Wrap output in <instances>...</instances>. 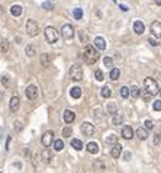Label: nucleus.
<instances>
[{
	"instance_id": "37998d69",
	"label": "nucleus",
	"mask_w": 161,
	"mask_h": 173,
	"mask_svg": "<svg viewBox=\"0 0 161 173\" xmlns=\"http://www.w3.org/2000/svg\"><path fill=\"white\" fill-rule=\"evenodd\" d=\"M152 108H154V111H161V101H154Z\"/></svg>"
},
{
	"instance_id": "c85d7f7f",
	"label": "nucleus",
	"mask_w": 161,
	"mask_h": 173,
	"mask_svg": "<svg viewBox=\"0 0 161 173\" xmlns=\"http://www.w3.org/2000/svg\"><path fill=\"white\" fill-rule=\"evenodd\" d=\"M78 37H80L81 44H87L89 42V35H87L86 31H78Z\"/></svg>"
},
{
	"instance_id": "58836bf2",
	"label": "nucleus",
	"mask_w": 161,
	"mask_h": 173,
	"mask_svg": "<svg viewBox=\"0 0 161 173\" xmlns=\"http://www.w3.org/2000/svg\"><path fill=\"white\" fill-rule=\"evenodd\" d=\"M103 63H105V65H106V67H112V65H113V60H112L110 57H105Z\"/></svg>"
},
{
	"instance_id": "412c9836",
	"label": "nucleus",
	"mask_w": 161,
	"mask_h": 173,
	"mask_svg": "<svg viewBox=\"0 0 161 173\" xmlns=\"http://www.w3.org/2000/svg\"><path fill=\"white\" fill-rule=\"evenodd\" d=\"M22 12H23V10H22V6H19V5H13V6L10 8V13H12L13 16H16V18L21 16Z\"/></svg>"
},
{
	"instance_id": "a878e982",
	"label": "nucleus",
	"mask_w": 161,
	"mask_h": 173,
	"mask_svg": "<svg viewBox=\"0 0 161 173\" xmlns=\"http://www.w3.org/2000/svg\"><path fill=\"white\" fill-rule=\"evenodd\" d=\"M119 76H120V71H119V68H116V67H112L109 77H110L112 80H118V79H119Z\"/></svg>"
},
{
	"instance_id": "b1692460",
	"label": "nucleus",
	"mask_w": 161,
	"mask_h": 173,
	"mask_svg": "<svg viewBox=\"0 0 161 173\" xmlns=\"http://www.w3.org/2000/svg\"><path fill=\"white\" fill-rule=\"evenodd\" d=\"M71 147L76 148L77 151H80V150L83 148V143H81L78 138H73V140H71Z\"/></svg>"
},
{
	"instance_id": "7c9ffc66",
	"label": "nucleus",
	"mask_w": 161,
	"mask_h": 173,
	"mask_svg": "<svg viewBox=\"0 0 161 173\" xmlns=\"http://www.w3.org/2000/svg\"><path fill=\"white\" fill-rule=\"evenodd\" d=\"M52 144H54V148H55V151H61V150L64 148V141H63V140H55Z\"/></svg>"
},
{
	"instance_id": "7ed1b4c3",
	"label": "nucleus",
	"mask_w": 161,
	"mask_h": 173,
	"mask_svg": "<svg viewBox=\"0 0 161 173\" xmlns=\"http://www.w3.org/2000/svg\"><path fill=\"white\" fill-rule=\"evenodd\" d=\"M44 34H45V38H47V41H48L50 44H55V42L58 41L60 34H58V31H57L54 26H47V28L44 29Z\"/></svg>"
},
{
	"instance_id": "5fc2aeb1",
	"label": "nucleus",
	"mask_w": 161,
	"mask_h": 173,
	"mask_svg": "<svg viewBox=\"0 0 161 173\" xmlns=\"http://www.w3.org/2000/svg\"><path fill=\"white\" fill-rule=\"evenodd\" d=\"M112 2H116V0H112Z\"/></svg>"
},
{
	"instance_id": "603ef678",
	"label": "nucleus",
	"mask_w": 161,
	"mask_h": 173,
	"mask_svg": "<svg viewBox=\"0 0 161 173\" xmlns=\"http://www.w3.org/2000/svg\"><path fill=\"white\" fill-rule=\"evenodd\" d=\"M155 5H158V6H161V0H155Z\"/></svg>"
},
{
	"instance_id": "1a4fd4ad",
	"label": "nucleus",
	"mask_w": 161,
	"mask_h": 173,
	"mask_svg": "<svg viewBox=\"0 0 161 173\" xmlns=\"http://www.w3.org/2000/svg\"><path fill=\"white\" fill-rule=\"evenodd\" d=\"M80 130H81V132H83L84 135H87V137H90V135L94 134V125H93L92 122H83L81 127H80Z\"/></svg>"
},
{
	"instance_id": "79ce46f5",
	"label": "nucleus",
	"mask_w": 161,
	"mask_h": 173,
	"mask_svg": "<svg viewBox=\"0 0 161 173\" xmlns=\"http://www.w3.org/2000/svg\"><path fill=\"white\" fill-rule=\"evenodd\" d=\"M94 169L99 170V172H103V170H105V166H103L100 161H96V163H94Z\"/></svg>"
},
{
	"instance_id": "a211bd4d",
	"label": "nucleus",
	"mask_w": 161,
	"mask_h": 173,
	"mask_svg": "<svg viewBox=\"0 0 161 173\" xmlns=\"http://www.w3.org/2000/svg\"><path fill=\"white\" fill-rule=\"evenodd\" d=\"M112 124H113V125H122V124H123V115H122V114H119V112L113 114Z\"/></svg>"
},
{
	"instance_id": "f257e3e1",
	"label": "nucleus",
	"mask_w": 161,
	"mask_h": 173,
	"mask_svg": "<svg viewBox=\"0 0 161 173\" xmlns=\"http://www.w3.org/2000/svg\"><path fill=\"white\" fill-rule=\"evenodd\" d=\"M99 58H100V55H99V52L96 51V48H94V47L87 45V47L84 48V52H83V60H84L87 64H94Z\"/></svg>"
},
{
	"instance_id": "c9c22d12",
	"label": "nucleus",
	"mask_w": 161,
	"mask_h": 173,
	"mask_svg": "<svg viewBox=\"0 0 161 173\" xmlns=\"http://www.w3.org/2000/svg\"><path fill=\"white\" fill-rule=\"evenodd\" d=\"M120 96L122 98H129V89L126 88V86H123V88H120Z\"/></svg>"
},
{
	"instance_id": "6e6d98bb",
	"label": "nucleus",
	"mask_w": 161,
	"mask_h": 173,
	"mask_svg": "<svg viewBox=\"0 0 161 173\" xmlns=\"http://www.w3.org/2000/svg\"><path fill=\"white\" fill-rule=\"evenodd\" d=\"M0 173H2V172H0Z\"/></svg>"
},
{
	"instance_id": "2eb2a0df",
	"label": "nucleus",
	"mask_w": 161,
	"mask_h": 173,
	"mask_svg": "<svg viewBox=\"0 0 161 173\" xmlns=\"http://www.w3.org/2000/svg\"><path fill=\"white\" fill-rule=\"evenodd\" d=\"M120 154H122V145L116 143V144L112 147V150H110V156H112L113 159H119Z\"/></svg>"
},
{
	"instance_id": "e433bc0d",
	"label": "nucleus",
	"mask_w": 161,
	"mask_h": 173,
	"mask_svg": "<svg viewBox=\"0 0 161 173\" xmlns=\"http://www.w3.org/2000/svg\"><path fill=\"white\" fill-rule=\"evenodd\" d=\"M94 77H96V80H97V81H102V80H105V76H103L102 70H96V71H94Z\"/></svg>"
},
{
	"instance_id": "a18cd8bd",
	"label": "nucleus",
	"mask_w": 161,
	"mask_h": 173,
	"mask_svg": "<svg viewBox=\"0 0 161 173\" xmlns=\"http://www.w3.org/2000/svg\"><path fill=\"white\" fill-rule=\"evenodd\" d=\"M148 41H149V44H151V45H154V47H157V45H160V42H158L157 39H154L152 37H151V38H149Z\"/></svg>"
},
{
	"instance_id": "9b49d317",
	"label": "nucleus",
	"mask_w": 161,
	"mask_h": 173,
	"mask_svg": "<svg viewBox=\"0 0 161 173\" xmlns=\"http://www.w3.org/2000/svg\"><path fill=\"white\" fill-rule=\"evenodd\" d=\"M9 108L12 112H16L19 108H21V99L18 96H12L10 98V102H9Z\"/></svg>"
},
{
	"instance_id": "c03bdc74",
	"label": "nucleus",
	"mask_w": 161,
	"mask_h": 173,
	"mask_svg": "<svg viewBox=\"0 0 161 173\" xmlns=\"http://www.w3.org/2000/svg\"><path fill=\"white\" fill-rule=\"evenodd\" d=\"M2 84L5 86V88H8V86H9V77H8V76H3V77H2Z\"/></svg>"
},
{
	"instance_id": "de8ad7c7",
	"label": "nucleus",
	"mask_w": 161,
	"mask_h": 173,
	"mask_svg": "<svg viewBox=\"0 0 161 173\" xmlns=\"http://www.w3.org/2000/svg\"><path fill=\"white\" fill-rule=\"evenodd\" d=\"M142 95H144V99L148 102V101H149V98H151V95H148V93H147V92H144V90H142Z\"/></svg>"
},
{
	"instance_id": "09e8293b",
	"label": "nucleus",
	"mask_w": 161,
	"mask_h": 173,
	"mask_svg": "<svg viewBox=\"0 0 161 173\" xmlns=\"http://www.w3.org/2000/svg\"><path fill=\"white\" fill-rule=\"evenodd\" d=\"M119 9H122L123 12H126V10H128V8H126L125 5H119Z\"/></svg>"
},
{
	"instance_id": "ea45409f",
	"label": "nucleus",
	"mask_w": 161,
	"mask_h": 173,
	"mask_svg": "<svg viewBox=\"0 0 161 173\" xmlns=\"http://www.w3.org/2000/svg\"><path fill=\"white\" fill-rule=\"evenodd\" d=\"M71 134H73V130H71L70 127H65V128L63 130V135H64V137H70Z\"/></svg>"
},
{
	"instance_id": "49530a36",
	"label": "nucleus",
	"mask_w": 161,
	"mask_h": 173,
	"mask_svg": "<svg viewBox=\"0 0 161 173\" xmlns=\"http://www.w3.org/2000/svg\"><path fill=\"white\" fill-rule=\"evenodd\" d=\"M160 138H161V135H160V134H155V135H154V144H158V143H160Z\"/></svg>"
},
{
	"instance_id": "4be33fe9",
	"label": "nucleus",
	"mask_w": 161,
	"mask_h": 173,
	"mask_svg": "<svg viewBox=\"0 0 161 173\" xmlns=\"http://www.w3.org/2000/svg\"><path fill=\"white\" fill-rule=\"evenodd\" d=\"M9 51V41L2 38L0 39V52H8Z\"/></svg>"
},
{
	"instance_id": "39448f33",
	"label": "nucleus",
	"mask_w": 161,
	"mask_h": 173,
	"mask_svg": "<svg viewBox=\"0 0 161 173\" xmlns=\"http://www.w3.org/2000/svg\"><path fill=\"white\" fill-rule=\"evenodd\" d=\"M38 32H39L38 23H36L34 19H28V22H26V34H28L29 37H36Z\"/></svg>"
},
{
	"instance_id": "a19ab883",
	"label": "nucleus",
	"mask_w": 161,
	"mask_h": 173,
	"mask_svg": "<svg viewBox=\"0 0 161 173\" xmlns=\"http://www.w3.org/2000/svg\"><path fill=\"white\" fill-rule=\"evenodd\" d=\"M144 125H145L144 128H145L147 131H148V130H152V128H154V124H152V121H149V119H147Z\"/></svg>"
},
{
	"instance_id": "aec40b11",
	"label": "nucleus",
	"mask_w": 161,
	"mask_h": 173,
	"mask_svg": "<svg viewBox=\"0 0 161 173\" xmlns=\"http://www.w3.org/2000/svg\"><path fill=\"white\" fill-rule=\"evenodd\" d=\"M41 159H42L44 163H50L51 159H52V153H51L48 148H45V150L42 151V154H41Z\"/></svg>"
},
{
	"instance_id": "dca6fc26",
	"label": "nucleus",
	"mask_w": 161,
	"mask_h": 173,
	"mask_svg": "<svg viewBox=\"0 0 161 173\" xmlns=\"http://www.w3.org/2000/svg\"><path fill=\"white\" fill-rule=\"evenodd\" d=\"M94 47L97 48V50H105L106 48V41H105V38H102V37H96L94 38Z\"/></svg>"
},
{
	"instance_id": "864d4df0",
	"label": "nucleus",
	"mask_w": 161,
	"mask_h": 173,
	"mask_svg": "<svg viewBox=\"0 0 161 173\" xmlns=\"http://www.w3.org/2000/svg\"><path fill=\"white\" fill-rule=\"evenodd\" d=\"M158 92H160V95H161V89H160V90H158Z\"/></svg>"
},
{
	"instance_id": "5701e85b",
	"label": "nucleus",
	"mask_w": 161,
	"mask_h": 173,
	"mask_svg": "<svg viewBox=\"0 0 161 173\" xmlns=\"http://www.w3.org/2000/svg\"><path fill=\"white\" fill-rule=\"evenodd\" d=\"M70 95H71L73 99H78V98L81 96V89L76 86V88H73V89L70 90Z\"/></svg>"
},
{
	"instance_id": "f03ea898",
	"label": "nucleus",
	"mask_w": 161,
	"mask_h": 173,
	"mask_svg": "<svg viewBox=\"0 0 161 173\" xmlns=\"http://www.w3.org/2000/svg\"><path fill=\"white\" fill-rule=\"evenodd\" d=\"M144 88H145V92H147L148 95H151V96L157 95L158 90H160L158 83H157L152 77H147V79L144 80Z\"/></svg>"
},
{
	"instance_id": "423d86ee",
	"label": "nucleus",
	"mask_w": 161,
	"mask_h": 173,
	"mask_svg": "<svg viewBox=\"0 0 161 173\" xmlns=\"http://www.w3.org/2000/svg\"><path fill=\"white\" fill-rule=\"evenodd\" d=\"M61 35H63L64 39H73L74 38V28L70 23H65L61 28Z\"/></svg>"
},
{
	"instance_id": "3c124183",
	"label": "nucleus",
	"mask_w": 161,
	"mask_h": 173,
	"mask_svg": "<svg viewBox=\"0 0 161 173\" xmlns=\"http://www.w3.org/2000/svg\"><path fill=\"white\" fill-rule=\"evenodd\" d=\"M129 157H131V153H129V151L125 153V160H129Z\"/></svg>"
},
{
	"instance_id": "bb28decb",
	"label": "nucleus",
	"mask_w": 161,
	"mask_h": 173,
	"mask_svg": "<svg viewBox=\"0 0 161 173\" xmlns=\"http://www.w3.org/2000/svg\"><path fill=\"white\" fill-rule=\"evenodd\" d=\"M129 95L135 99V98H138L139 95H141V90H139V88L138 86H132V88L129 89Z\"/></svg>"
},
{
	"instance_id": "f3484780",
	"label": "nucleus",
	"mask_w": 161,
	"mask_h": 173,
	"mask_svg": "<svg viewBox=\"0 0 161 173\" xmlns=\"http://www.w3.org/2000/svg\"><path fill=\"white\" fill-rule=\"evenodd\" d=\"M86 148H87V151H89L90 154H97V153H99V144L94 143V141L89 143V144L86 145Z\"/></svg>"
},
{
	"instance_id": "f8f14e48",
	"label": "nucleus",
	"mask_w": 161,
	"mask_h": 173,
	"mask_svg": "<svg viewBox=\"0 0 161 173\" xmlns=\"http://www.w3.org/2000/svg\"><path fill=\"white\" fill-rule=\"evenodd\" d=\"M133 32H135L136 35H142V34L145 32V25H144V22L135 21V22H133Z\"/></svg>"
},
{
	"instance_id": "4c0bfd02",
	"label": "nucleus",
	"mask_w": 161,
	"mask_h": 173,
	"mask_svg": "<svg viewBox=\"0 0 161 173\" xmlns=\"http://www.w3.org/2000/svg\"><path fill=\"white\" fill-rule=\"evenodd\" d=\"M22 130H23V122H22V121H16V122H15V131H16V132H21Z\"/></svg>"
},
{
	"instance_id": "2f4dec72",
	"label": "nucleus",
	"mask_w": 161,
	"mask_h": 173,
	"mask_svg": "<svg viewBox=\"0 0 161 173\" xmlns=\"http://www.w3.org/2000/svg\"><path fill=\"white\" fill-rule=\"evenodd\" d=\"M73 16H74V19L80 21V19L83 18V9H80V8L74 9V10H73Z\"/></svg>"
},
{
	"instance_id": "6ab92c4d",
	"label": "nucleus",
	"mask_w": 161,
	"mask_h": 173,
	"mask_svg": "<svg viewBox=\"0 0 161 173\" xmlns=\"http://www.w3.org/2000/svg\"><path fill=\"white\" fill-rule=\"evenodd\" d=\"M136 137H138L139 140H147V138H148V131H147L144 127H139V128L136 130Z\"/></svg>"
},
{
	"instance_id": "9d476101",
	"label": "nucleus",
	"mask_w": 161,
	"mask_h": 173,
	"mask_svg": "<svg viewBox=\"0 0 161 173\" xmlns=\"http://www.w3.org/2000/svg\"><path fill=\"white\" fill-rule=\"evenodd\" d=\"M151 34L155 38H161V22L160 21H154L151 23Z\"/></svg>"
},
{
	"instance_id": "0eeeda50",
	"label": "nucleus",
	"mask_w": 161,
	"mask_h": 173,
	"mask_svg": "<svg viewBox=\"0 0 161 173\" xmlns=\"http://www.w3.org/2000/svg\"><path fill=\"white\" fill-rule=\"evenodd\" d=\"M25 95H26V98L29 101H35L38 98V88L35 84H29L26 88V90H25Z\"/></svg>"
},
{
	"instance_id": "72a5a7b5",
	"label": "nucleus",
	"mask_w": 161,
	"mask_h": 173,
	"mask_svg": "<svg viewBox=\"0 0 161 173\" xmlns=\"http://www.w3.org/2000/svg\"><path fill=\"white\" fill-rule=\"evenodd\" d=\"M42 8L47 9V10H52L54 9V3H52V0H47V2L42 3Z\"/></svg>"
},
{
	"instance_id": "4468645a",
	"label": "nucleus",
	"mask_w": 161,
	"mask_h": 173,
	"mask_svg": "<svg viewBox=\"0 0 161 173\" xmlns=\"http://www.w3.org/2000/svg\"><path fill=\"white\" fill-rule=\"evenodd\" d=\"M74 119H76V114L73 111H70V109H65L64 111V121H65V124H71V122H74Z\"/></svg>"
},
{
	"instance_id": "f704fd0d",
	"label": "nucleus",
	"mask_w": 161,
	"mask_h": 173,
	"mask_svg": "<svg viewBox=\"0 0 161 173\" xmlns=\"http://www.w3.org/2000/svg\"><path fill=\"white\" fill-rule=\"evenodd\" d=\"M116 141H118V137H116L115 134H112V135H109V137L106 138V143H107V144H113V145H115Z\"/></svg>"
},
{
	"instance_id": "ddd939ff",
	"label": "nucleus",
	"mask_w": 161,
	"mask_h": 173,
	"mask_svg": "<svg viewBox=\"0 0 161 173\" xmlns=\"http://www.w3.org/2000/svg\"><path fill=\"white\" fill-rule=\"evenodd\" d=\"M122 137H123L125 140H131V138H133V130H132V127L125 125V127L122 128Z\"/></svg>"
},
{
	"instance_id": "393cba45",
	"label": "nucleus",
	"mask_w": 161,
	"mask_h": 173,
	"mask_svg": "<svg viewBox=\"0 0 161 173\" xmlns=\"http://www.w3.org/2000/svg\"><path fill=\"white\" fill-rule=\"evenodd\" d=\"M50 63H51V58H50V54H42L41 55V64L44 65V67H48L50 65Z\"/></svg>"
},
{
	"instance_id": "8fccbe9b",
	"label": "nucleus",
	"mask_w": 161,
	"mask_h": 173,
	"mask_svg": "<svg viewBox=\"0 0 161 173\" xmlns=\"http://www.w3.org/2000/svg\"><path fill=\"white\" fill-rule=\"evenodd\" d=\"M9 143H10V137H8L6 140V150H9Z\"/></svg>"
},
{
	"instance_id": "cd10ccee",
	"label": "nucleus",
	"mask_w": 161,
	"mask_h": 173,
	"mask_svg": "<svg viewBox=\"0 0 161 173\" xmlns=\"http://www.w3.org/2000/svg\"><path fill=\"white\" fill-rule=\"evenodd\" d=\"M25 52H26V55H28V57H34L36 51H35V47H34L32 44H28V45H26V48H25Z\"/></svg>"
},
{
	"instance_id": "6e6552de",
	"label": "nucleus",
	"mask_w": 161,
	"mask_h": 173,
	"mask_svg": "<svg viewBox=\"0 0 161 173\" xmlns=\"http://www.w3.org/2000/svg\"><path fill=\"white\" fill-rule=\"evenodd\" d=\"M41 143H42L44 147L48 148V147L54 143V132H52V131H45L44 135H42V138H41Z\"/></svg>"
},
{
	"instance_id": "c756f323",
	"label": "nucleus",
	"mask_w": 161,
	"mask_h": 173,
	"mask_svg": "<svg viewBox=\"0 0 161 173\" xmlns=\"http://www.w3.org/2000/svg\"><path fill=\"white\" fill-rule=\"evenodd\" d=\"M106 111H107V114H116V103L115 102H107Z\"/></svg>"
},
{
	"instance_id": "20e7f679",
	"label": "nucleus",
	"mask_w": 161,
	"mask_h": 173,
	"mask_svg": "<svg viewBox=\"0 0 161 173\" xmlns=\"http://www.w3.org/2000/svg\"><path fill=\"white\" fill-rule=\"evenodd\" d=\"M68 76H70L71 80H74V81H80V80L83 79V70H81V67H80L78 64H73V65L70 67Z\"/></svg>"
},
{
	"instance_id": "473e14b6",
	"label": "nucleus",
	"mask_w": 161,
	"mask_h": 173,
	"mask_svg": "<svg viewBox=\"0 0 161 173\" xmlns=\"http://www.w3.org/2000/svg\"><path fill=\"white\" fill-rule=\"evenodd\" d=\"M110 95H112L110 88H109V86H105V88L102 89V96H103V98H110Z\"/></svg>"
}]
</instances>
